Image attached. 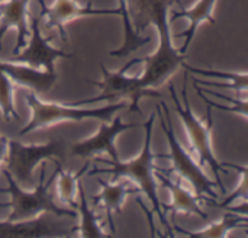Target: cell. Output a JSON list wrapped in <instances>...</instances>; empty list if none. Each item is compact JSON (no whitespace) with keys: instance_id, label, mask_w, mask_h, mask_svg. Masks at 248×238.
Segmentation results:
<instances>
[{"instance_id":"17","label":"cell","mask_w":248,"mask_h":238,"mask_svg":"<svg viewBox=\"0 0 248 238\" xmlns=\"http://www.w3.org/2000/svg\"><path fill=\"white\" fill-rule=\"evenodd\" d=\"M218 0H199L193 7L190 9H185L182 7L180 10L174 9L171 12V17H169L170 22H176L177 19H187L189 20V26L183 31L179 32L177 36L179 38H185V42L182 45V48L179 49L182 54H186L190 42L193 41L198 28L203 23V22H209L212 25L217 23L215 17H214V9Z\"/></svg>"},{"instance_id":"24","label":"cell","mask_w":248,"mask_h":238,"mask_svg":"<svg viewBox=\"0 0 248 238\" xmlns=\"http://www.w3.org/2000/svg\"><path fill=\"white\" fill-rule=\"evenodd\" d=\"M237 170H240V173H241V176H240V183L237 185V188L224 199V202L222 204H215L217 206H219V208H228V206H231L234 202H237V201H240V202H243V201H247L248 199V186H247V182H248V169L246 166H234Z\"/></svg>"},{"instance_id":"15","label":"cell","mask_w":248,"mask_h":238,"mask_svg":"<svg viewBox=\"0 0 248 238\" xmlns=\"http://www.w3.org/2000/svg\"><path fill=\"white\" fill-rule=\"evenodd\" d=\"M155 179L160 180V183L163 185V188H166L170 195H171V204L169 206H164L169 212H171V218H173V224H176V217L177 214H187V215H198L199 218L208 221V215L205 214V211L201 208L199 202L201 199L190 193L187 189H185L179 182H174L173 179L167 177L164 175V172L158 167H155Z\"/></svg>"},{"instance_id":"4","label":"cell","mask_w":248,"mask_h":238,"mask_svg":"<svg viewBox=\"0 0 248 238\" xmlns=\"http://www.w3.org/2000/svg\"><path fill=\"white\" fill-rule=\"evenodd\" d=\"M187 80H189V74H185V83H183V89H182V97H183V105L179 100V95L174 89L173 84L169 86L171 99L174 102L176 106V112L180 116L187 140L192 144L195 153L199 157V161L202 164H206L211 167V170L215 175L217 179V185L219 186L221 190L225 192V186L222 183L221 179V173H228V170L224 167V164L217 159L214 148H212V128H214V118H212V108L208 106V112H206V122H203V119H199L189 103V96H187Z\"/></svg>"},{"instance_id":"19","label":"cell","mask_w":248,"mask_h":238,"mask_svg":"<svg viewBox=\"0 0 248 238\" xmlns=\"http://www.w3.org/2000/svg\"><path fill=\"white\" fill-rule=\"evenodd\" d=\"M118 4H119L118 9L121 10V17H122V23H124V44L119 48L110 51L109 54L112 57L124 58V57H128L132 52H135L138 48L147 45L151 41V36H142L141 33H137L134 31L128 10H126V0H118Z\"/></svg>"},{"instance_id":"21","label":"cell","mask_w":248,"mask_h":238,"mask_svg":"<svg viewBox=\"0 0 248 238\" xmlns=\"http://www.w3.org/2000/svg\"><path fill=\"white\" fill-rule=\"evenodd\" d=\"M90 167V163L87 161L78 172H64L62 167L58 169L57 173V190L58 198L68 206L76 208L77 206V193H78V185L81 182V177L84 173H87V169Z\"/></svg>"},{"instance_id":"3","label":"cell","mask_w":248,"mask_h":238,"mask_svg":"<svg viewBox=\"0 0 248 238\" xmlns=\"http://www.w3.org/2000/svg\"><path fill=\"white\" fill-rule=\"evenodd\" d=\"M58 169H61V167H57L52 177L45 180V167H42L41 176H39V183L29 190H26L25 188H20L13 180V177L6 170H3V175L7 180V188L3 192L10 196V202L6 205H1V206H10V214L7 217V221L31 220L44 212H51L54 215L68 217V218L77 217V214L74 211L60 206L51 193V186L55 182Z\"/></svg>"},{"instance_id":"7","label":"cell","mask_w":248,"mask_h":238,"mask_svg":"<svg viewBox=\"0 0 248 238\" xmlns=\"http://www.w3.org/2000/svg\"><path fill=\"white\" fill-rule=\"evenodd\" d=\"M155 113H157V116L160 119L163 132H164V135L167 138V144H169V148H170L169 156L163 154V159H170L171 160L173 172L177 176H180L182 179H185L186 182H189V185L193 188L195 195L201 201H205V196L217 199L218 198V195L215 192L217 183L214 180H211L203 173L202 167H199V164L195 163V160L190 157V154L183 148V145L177 140L176 132L173 129L169 106L164 102H158V105L155 106Z\"/></svg>"},{"instance_id":"9","label":"cell","mask_w":248,"mask_h":238,"mask_svg":"<svg viewBox=\"0 0 248 238\" xmlns=\"http://www.w3.org/2000/svg\"><path fill=\"white\" fill-rule=\"evenodd\" d=\"M138 127H140L138 124L124 122L121 116H115L109 124L106 121H102L100 128L92 137L73 144L70 153L73 157H80V159H90L96 154L105 153L108 154V157H110L112 161H118L121 159L115 144L116 138L121 134L126 132L128 129H134Z\"/></svg>"},{"instance_id":"10","label":"cell","mask_w":248,"mask_h":238,"mask_svg":"<svg viewBox=\"0 0 248 238\" xmlns=\"http://www.w3.org/2000/svg\"><path fill=\"white\" fill-rule=\"evenodd\" d=\"M65 217L44 212L35 218L23 221H0L1 237H68L76 233Z\"/></svg>"},{"instance_id":"13","label":"cell","mask_w":248,"mask_h":238,"mask_svg":"<svg viewBox=\"0 0 248 238\" xmlns=\"http://www.w3.org/2000/svg\"><path fill=\"white\" fill-rule=\"evenodd\" d=\"M0 70L13 83H16V86L29 89V92H33V93H46L54 87L57 81L55 71L51 73V71L35 68L22 63L0 60Z\"/></svg>"},{"instance_id":"6","label":"cell","mask_w":248,"mask_h":238,"mask_svg":"<svg viewBox=\"0 0 248 238\" xmlns=\"http://www.w3.org/2000/svg\"><path fill=\"white\" fill-rule=\"evenodd\" d=\"M140 63V58H134L128 61L121 70L118 71H109L103 64H100V70L103 74L102 81H92L90 84H94L100 89V93L92 99H83L78 102H74L78 106L83 105H93L97 102H108V103H116V102H128V109L132 112L140 113V100L142 97H160L161 95L155 89L147 87L140 76H128L126 71L134 65Z\"/></svg>"},{"instance_id":"23","label":"cell","mask_w":248,"mask_h":238,"mask_svg":"<svg viewBox=\"0 0 248 238\" xmlns=\"http://www.w3.org/2000/svg\"><path fill=\"white\" fill-rule=\"evenodd\" d=\"M13 89V81L0 70V112L6 122L19 119V113L15 108Z\"/></svg>"},{"instance_id":"1","label":"cell","mask_w":248,"mask_h":238,"mask_svg":"<svg viewBox=\"0 0 248 238\" xmlns=\"http://www.w3.org/2000/svg\"><path fill=\"white\" fill-rule=\"evenodd\" d=\"M155 122V113H151L147 122L144 124V144L141 147L140 154L129 160V161H112L109 159H97V163H103L109 167L105 169H93L89 176H94L97 173H108L113 176V180L126 179L129 182H134L138 190L147 196V199L153 205V211L158 215L160 221L166 224V217L163 214V204L160 202L158 192H157V183H155V167L154 160L163 159V154H154L151 150V141H153V129Z\"/></svg>"},{"instance_id":"20","label":"cell","mask_w":248,"mask_h":238,"mask_svg":"<svg viewBox=\"0 0 248 238\" xmlns=\"http://www.w3.org/2000/svg\"><path fill=\"white\" fill-rule=\"evenodd\" d=\"M77 195H78V202H77L76 209L78 211V215H80V224L76 228V231L78 233V236L80 237H106L108 234L105 233L103 227L100 225L94 211L89 206L81 182L78 185Z\"/></svg>"},{"instance_id":"12","label":"cell","mask_w":248,"mask_h":238,"mask_svg":"<svg viewBox=\"0 0 248 238\" xmlns=\"http://www.w3.org/2000/svg\"><path fill=\"white\" fill-rule=\"evenodd\" d=\"M41 16L45 17L46 28L60 29L62 41H67V33L64 26L76 19L89 17V16H121V10L116 9H94L93 6H80L77 0H55L51 6H46L45 0H39Z\"/></svg>"},{"instance_id":"26","label":"cell","mask_w":248,"mask_h":238,"mask_svg":"<svg viewBox=\"0 0 248 238\" xmlns=\"http://www.w3.org/2000/svg\"><path fill=\"white\" fill-rule=\"evenodd\" d=\"M7 143H9V140H7L4 135H1V134H0V166H1V163L6 160V154H7Z\"/></svg>"},{"instance_id":"16","label":"cell","mask_w":248,"mask_h":238,"mask_svg":"<svg viewBox=\"0 0 248 238\" xmlns=\"http://www.w3.org/2000/svg\"><path fill=\"white\" fill-rule=\"evenodd\" d=\"M100 185V192L93 196L94 206H102L106 211L108 222L110 227V231L115 233V221L113 215L121 214V209L126 201V198L132 193L140 192L137 186H132L131 183H121L119 180H113V183L105 182L102 179H96Z\"/></svg>"},{"instance_id":"5","label":"cell","mask_w":248,"mask_h":238,"mask_svg":"<svg viewBox=\"0 0 248 238\" xmlns=\"http://www.w3.org/2000/svg\"><path fill=\"white\" fill-rule=\"evenodd\" d=\"M65 151V141L61 140H51L45 144H23L15 140H9L4 170L20 188L32 189L35 186V167L44 161H51L57 167H62Z\"/></svg>"},{"instance_id":"14","label":"cell","mask_w":248,"mask_h":238,"mask_svg":"<svg viewBox=\"0 0 248 238\" xmlns=\"http://www.w3.org/2000/svg\"><path fill=\"white\" fill-rule=\"evenodd\" d=\"M31 0H4L0 3V48L1 38L7 29L16 31V44L12 49L13 55L17 54L28 39V7Z\"/></svg>"},{"instance_id":"8","label":"cell","mask_w":248,"mask_h":238,"mask_svg":"<svg viewBox=\"0 0 248 238\" xmlns=\"http://www.w3.org/2000/svg\"><path fill=\"white\" fill-rule=\"evenodd\" d=\"M173 6L185 7L182 0H126V10L137 33L153 25L158 32V45H171L169 12Z\"/></svg>"},{"instance_id":"25","label":"cell","mask_w":248,"mask_h":238,"mask_svg":"<svg viewBox=\"0 0 248 238\" xmlns=\"http://www.w3.org/2000/svg\"><path fill=\"white\" fill-rule=\"evenodd\" d=\"M195 89H196V92H198V95L201 96V99L208 105V106H211V108H217V109H219V111H225V112H232V113H235V115H241L243 116V119L244 121H247V116H248V108H237V106H224V105H219V103H215V102H212L211 99H208L205 95H203V92L199 89V86H195Z\"/></svg>"},{"instance_id":"22","label":"cell","mask_w":248,"mask_h":238,"mask_svg":"<svg viewBox=\"0 0 248 238\" xmlns=\"http://www.w3.org/2000/svg\"><path fill=\"white\" fill-rule=\"evenodd\" d=\"M182 67H185L186 71H190V73H195V74L208 76V77H215V79H221V80H228L231 84H234L235 92H241L243 95H247V71H243V73H224V71H218V70H206V68L192 67V65H189V64H186V63H183Z\"/></svg>"},{"instance_id":"27","label":"cell","mask_w":248,"mask_h":238,"mask_svg":"<svg viewBox=\"0 0 248 238\" xmlns=\"http://www.w3.org/2000/svg\"><path fill=\"white\" fill-rule=\"evenodd\" d=\"M1 1H4V0H0V3H1Z\"/></svg>"},{"instance_id":"18","label":"cell","mask_w":248,"mask_h":238,"mask_svg":"<svg viewBox=\"0 0 248 238\" xmlns=\"http://www.w3.org/2000/svg\"><path fill=\"white\" fill-rule=\"evenodd\" d=\"M248 224V217L247 215H241V214H235L232 211H230V214L224 215L219 221L217 222H211L206 228L199 230V231H187L183 230L180 227H177L176 224H173L174 230L179 234H183L186 237L192 238H222L228 237L231 231L237 230V228H243Z\"/></svg>"},{"instance_id":"11","label":"cell","mask_w":248,"mask_h":238,"mask_svg":"<svg viewBox=\"0 0 248 238\" xmlns=\"http://www.w3.org/2000/svg\"><path fill=\"white\" fill-rule=\"evenodd\" d=\"M74 54L65 52L64 49L51 47L49 41L42 36L39 28V17L31 16V39L29 44L25 45L17 54L13 55V63L28 64L35 68H45L46 71H55V61L58 58H71Z\"/></svg>"},{"instance_id":"2","label":"cell","mask_w":248,"mask_h":238,"mask_svg":"<svg viewBox=\"0 0 248 238\" xmlns=\"http://www.w3.org/2000/svg\"><path fill=\"white\" fill-rule=\"evenodd\" d=\"M28 108L31 109V119L28 124L20 129L19 135L25 137L36 129L54 127L61 122H83L87 119H97V121H109L113 115L121 109H128V102H116L108 103L102 108H81L71 103H48L41 100L36 93L29 92L25 97Z\"/></svg>"}]
</instances>
